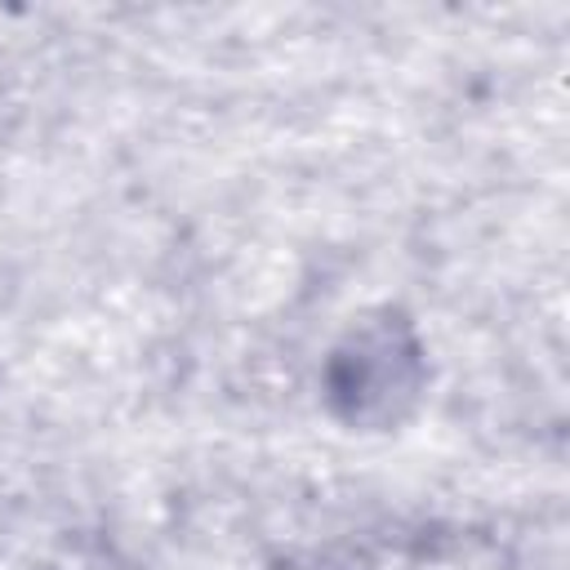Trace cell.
I'll list each match as a JSON object with an SVG mask.
<instances>
[{
	"label": "cell",
	"mask_w": 570,
	"mask_h": 570,
	"mask_svg": "<svg viewBox=\"0 0 570 570\" xmlns=\"http://www.w3.org/2000/svg\"><path fill=\"white\" fill-rule=\"evenodd\" d=\"M325 387L347 423H396L423 387V347L414 330L392 312L365 321L334 347Z\"/></svg>",
	"instance_id": "obj_1"
}]
</instances>
